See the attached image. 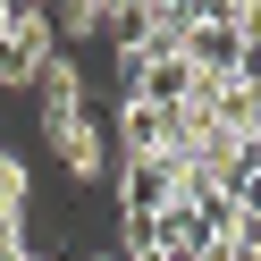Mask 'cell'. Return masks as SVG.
I'll return each instance as SVG.
<instances>
[{
	"mask_svg": "<svg viewBox=\"0 0 261 261\" xmlns=\"http://www.w3.org/2000/svg\"><path fill=\"white\" fill-rule=\"evenodd\" d=\"M34 101H42V143H51V160L76 177V186H101V177L118 169V152H110V126L93 118L85 68H76L68 51H59L51 68L34 76Z\"/></svg>",
	"mask_w": 261,
	"mask_h": 261,
	"instance_id": "obj_1",
	"label": "cell"
},
{
	"mask_svg": "<svg viewBox=\"0 0 261 261\" xmlns=\"http://www.w3.org/2000/svg\"><path fill=\"white\" fill-rule=\"evenodd\" d=\"M51 59H59L51 9H42V0H0V93H25Z\"/></svg>",
	"mask_w": 261,
	"mask_h": 261,
	"instance_id": "obj_2",
	"label": "cell"
},
{
	"mask_svg": "<svg viewBox=\"0 0 261 261\" xmlns=\"http://www.w3.org/2000/svg\"><path fill=\"white\" fill-rule=\"evenodd\" d=\"M110 152H118V160H169V152H186V143H177V110L126 93V101H118V135H110Z\"/></svg>",
	"mask_w": 261,
	"mask_h": 261,
	"instance_id": "obj_3",
	"label": "cell"
},
{
	"mask_svg": "<svg viewBox=\"0 0 261 261\" xmlns=\"http://www.w3.org/2000/svg\"><path fill=\"white\" fill-rule=\"evenodd\" d=\"M110 186H118V227H152L160 211H169V177H160L152 160H118Z\"/></svg>",
	"mask_w": 261,
	"mask_h": 261,
	"instance_id": "obj_4",
	"label": "cell"
},
{
	"mask_svg": "<svg viewBox=\"0 0 261 261\" xmlns=\"http://www.w3.org/2000/svg\"><path fill=\"white\" fill-rule=\"evenodd\" d=\"M126 9L118 0H68V9H51V42H93V34H118Z\"/></svg>",
	"mask_w": 261,
	"mask_h": 261,
	"instance_id": "obj_5",
	"label": "cell"
},
{
	"mask_svg": "<svg viewBox=\"0 0 261 261\" xmlns=\"http://www.w3.org/2000/svg\"><path fill=\"white\" fill-rule=\"evenodd\" d=\"M25 211H34V169H25V152L0 143V227H25Z\"/></svg>",
	"mask_w": 261,
	"mask_h": 261,
	"instance_id": "obj_6",
	"label": "cell"
},
{
	"mask_svg": "<svg viewBox=\"0 0 261 261\" xmlns=\"http://www.w3.org/2000/svg\"><path fill=\"white\" fill-rule=\"evenodd\" d=\"M244 261H261V236H244Z\"/></svg>",
	"mask_w": 261,
	"mask_h": 261,
	"instance_id": "obj_7",
	"label": "cell"
},
{
	"mask_svg": "<svg viewBox=\"0 0 261 261\" xmlns=\"http://www.w3.org/2000/svg\"><path fill=\"white\" fill-rule=\"evenodd\" d=\"M85 261H118V253H85Z\"/></svg>",
	"mask_w": 261,
	"mask_h": 261,
	"instance_id": "obj_8",
	"label": "cell"
},
{
	"mask_svg": "<svg viewBox=\"0 0 261 261\" xmlns=\"http://www.w3.org/2000/svg\"><path fill=\"white\" fill-rule=\"evenodd\" d=\"M25 261H42V253H25Z\"/></svg>",
	"mask_w": 261,
	"mask_h": 261,
	"instance_id": "obj_9",
	"label": "cell"
}]
</instances>
